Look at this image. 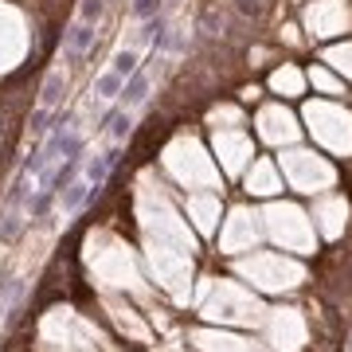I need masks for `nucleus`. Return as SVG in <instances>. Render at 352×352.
Wrapping results in <instances>:
<instances>
[{"mask_svg":"<svg viewBox=\"0 0 352 352\" xmlns=\"http://www.w3.org/2000/svg\"><path fill=\"white\" fill-rule=\"evenodd\" d=\"M90 43H94V24H78L75 20L71 36H67V51H71V55H87Z\"/></svg>","mask_w":352,"mask_h":352,"instance_id":"nucleus-3","label":"nucleus"},{"mask_svg":"<svg viewBox=\"0 0 352 352\" xmlns=\"http://www.w3.org/2000/svg\"><path fill=\"white\" fill-rule=\"evenodd\" d=\"M102 8H106V0H82V4H78V24H94L98 28Z\"/></svg>","mask_w":352,"mask_h":352,"instance_id":"nucleus-5","label":"nucleus"},{"mask_svg":"<svg viewBox=\"0 0 352 352\" xmlns=\"http://www.w3.org/2000/svg\"><path fill=\"white\" fill-rule=\"evenodd\" d=\"M145 90H149V71H133V75L126 78V87H122V106L118 110H133L138 102H145Z\"/></svg>","mask_w":352,"mask_h":352,"instance_id":"nucleus-1","label":"nucleus"},{"mask_svg":"<svg viewBox=\"0 0 352 352\" xmlns=\"http://www.w3.org/2000/svg\"><path fill=\"white\" fill-rule=\"evenodd\" d=\"M67 90V75L63 71H51L47 82H43V94H39V110H55V102L63 98Z\"/></svg>","mask_w":352,"mask_h":352,"instance_id":"nucleus-2","label":"nucleus"},{"mask_svg":"<svg viewBox=\"0 0 352 352\" xmlns=\"http://www.w3.org/2000/svg\"><path fill=\"white\" fill-rule=\"evenodd\" d=\"M122 87H126V78L113 75V71H106V75L98 78V98H118V94H122Z\"/></svg>","mask_w":352,"mask_h":352,"instance_id":"nucleus-4","label":"nucleus"},{"mask_svg":"<svg viewBox=\"0 0 352 352\" xmlns=\"http://www.w3.org/2000/svg\"><path fill=\"white\" fill-rule=\"evenodd\" d=\"M157 4H161V0H133V12H138L141 20H149V16L157 12Z\"/></svg>","mask_w":352,"mask_h":352,"instance_id":"nucleus-7","label":"nucleus"},{"mask_svg":"<svg viewBox=\"0 0 352 352\" xmlns=\"http://www.w3.org/2000/svg\"><path fill=\"white\" fill-rule=\"evenodd\" d=\"M110 71H113V75H122V78H129L133 71H138V55H133V51H118Z\"/></svg>","mask_w":352,"mask_h":352,"instance_id":"nucleus-6","label":"nucleus"}]
</instances>
